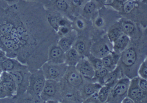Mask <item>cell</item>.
Masks as SVG:
<instances>
[{
	"mask_svg": "<svg viewBox=\"0 0 147 103\" xmlns=\"http://www.w3.org/2000/svg\"><path fill=\"white\" fill-rule=\"evenodd\" d=\"M141 89L143 90H147V81L144 79H141L139 83Z\"/></svg>",
	"mask_w": 147,
	"mask_h": 103,
	"instance_id": "cell-30",
	"label": "cell"
},
{
	"mask_svg": "<svg viewBox=\"0 0 147 103\" xmlns=\"http://www.w3.org/2000/svg\"><path fill=\"white\" fill-rule=\"evenodd\" d=\"M121 102L124 103H134V101H133V99H131V98H126L123 99L122 101H121Z\"/></svg>",
	"mask_w": 147,
	"mask_h": 103,
	"instance_id": "cell-34",
	"label": "cell"
},
{
	"mask_svg": "<svg viewBox=\"0 0 147 103\" xmlns=\"http://www.w3.org/2000/svg\"><path fill=\"white\" fill-rule=\"evenodd\" d=\"M46 80L41 68L31 72L26 94L32 97H40Z\"/></svg>",
	"mask_w": 147,
	"mask_h": 103,
	"instance_id": "cell-3",
	"label": "cell"
},
{
	"mask_svg": "<svg viewBox=\"0 0 147 103\" xmlns=\"http://www.w3.org/2000/svg\"><path fill=\"white\" fill-rule=\"evenodd\" d=\"M129 42V38L124 34H122L112 44L114 52L118 53L125 49Z\"/></svg>",
	"mask_w": 147,
	"mask_h": 103,
	"instance_id": "cell-16",
	"label": "cell"
},
{
	"mask_svg": "<svg viewBox=\"0 0 147 103\" xmlns=\"http://www.w3.org/2000/svg\"><path fill=\"white\" fill-rule=\"evenodd\" d=\"M123 30L127 33L131 34L134 32L135 29L134 24L129 21H124L122 24Z\"/></svg>",
	"mask_w": 147,
	"mask_h": 103,
	"instance_id": "cell-25",
	"label": "cell"
},
{
	"mask_svg": "<svg viewBox=\"0 0 147 103\" xmlns=\"http://www.w3.org/2000/svg\"><path fill=\"white\" fill-rule=\"evenodd\" d=\"M121 28L120 27L114 26L111 28L108 31L107 35L110 41L113 43L117 39L123 34Z\"/></svg>",
	"mask_w": 147,
	"mask_h": 103,
	"instance_id": "cell-21",
	"label": "cell"
},
{
	"mask_svg": "<svg viewBox=\"0 0 147 103\" xmlns=\"http://www.w3.org/2000/svg\"><path fill=\"white\" fill-rule=\"evenodd\" d=\"M9 97L13 96L17 93V86L14 80L1 81Z\"/></svg>",
	"mask_w": 147,
	"mask_h": 103,
	"instance_id": "cell-18",
	"label": "cell"
},
{
	"mask_svg": "<svg viewBox=\"0 0 147 103\" xmlns=\"http://www.w3.org/2000/svg\"><path fill=\"white\" fill-rule=\"evenodd\" d=\"M72 3L74 7H78L81 5L80 0H72Z\"/></svg>",
	"mask_w": 147,
	"mask_h": 103,
	"instance_id": "cell-33",
	"label": "cell"
},
{
	"mask_svg": "<svg viewBox=\"0 0 147 103\" xmlns=\"http://www.w3.org/2000/svg\"><path fill=\"white\" fill-rule=\"evenodd\" d=\"M111 88L108 85H102L97 93L100 103H106L109 96Z\"/></svg>",
	"mask_w": 147,
	"mask_h": 103,
	"instance_id": "cell-19",
	"label": "cell"
},
{
	"mask_svg": "<svg viewBox=\"0 0 147 103\" xmlns=\"http://www.w3.org/2000/svg\"><path fill=\"white\" fill-rule=\"evenodd\" d=\"M28 67L14 58H8L0 62V68L2 71L11 72Z\"/></svg>",
	"mask_w": 147,
	"mask_h": 103,
	"instance_id": "cell-11",
	"label": "cell"
},
{
	"mask_svg": "<svg viewBox=\"0 0 147 103\" xmlns=\"http://www.w3.org/2000/svg\"><path fill=\"white\" fill-rule=\"evenodd\" d=\"M96 1H101V0H96Z\"/></svg>",
	"mask_w": 147,
	"mask_h": 103,
	"instance_id": "cell-38",
	"label": "cell"
},
{
	"mask_svg": "<svg viewBox=\"0 0 147 103\" xmlns=\"http://www.w3.org/2000/svg\"><path fill=\"white\" fill-rule=\"evenodd\" d=\"M96 6L94 3L90 2L87 3L84 7L83 9V13L86 15H91L96 9Z\"/></svg>",
	"mask_w": 147,
	"mask_h": 103,
	"instance_id": "cell-26",
	"label": "cell"
},
{
	"mask_svg": "<svg viewBox=\"0 0 147 103\" xmlns=\"http://www.w3.org/2000/svg\"><path fill=\"white\" fill-rule=\"evenodd\" d=\"M65 52L56 44L49 48L47 54V62L53 64H63L65 63Z\"/></svg>",
	"mask_w": 147,
	"mask_h": 103,
	"instance_id": "cell-9",
	"label": "cell"
},
{
	"mask_svg": "<svg viewBox=\"0 0 147 103\" xmlns=\"http://www.w3.org/2000/svg\"><path fill=\"white\" fill-rule=\"evenodd\" d=\"M60 19H59L57 16L49 14L47 17V21L48 24L52 28L53 30L57 32L59 28V21Z\"/></svg>",
	"mask_w": 147,
	"mask_h": 103,
	"instance_id": "cell-23",
	"label": "cell"
},
{
	"mask_svg": "<svg viewBox=\"0 0 147 103\" xmlns=\"http://www.w3.org/2000/svg\"><path fill=\"white\" fill-rule=\"evenodd\" d=\"M92 40L89 37L78 36L73 47L82 56V58H87L90 54Z\"/></svg>",
	"mask_w": 147,
	"mask_h": 103,
	"instance_id": "cell-8",
	"label": "cell"
},
{
	"mask_svg": "<svg viewBox=\"0 0 147 103\" xmlns=\"http://www.w3.org/2000/svg\"><path fill=\"white\" fill-rule=\"evenodd\" d=\"M57 8L61 11L66 12L68 9V5L65 0H57L56 2Z\"/></svg>",
	"mask_w": 147,
	"mask_h": 103,
	"instance_id": "cell-27",
	"label": "cell"
},
{
	"mask_svg": "<svg viewBox=\"0 0 147 103\" xmlns=\"http://www.w3.org/2000/svg\"><path fill=\"white\" fill-rule=\"evenodd\" d=\"M68 67L65 63L53 64L46 61L41 68L46 79L60 82L64 76Z\"/></svg>",
	"mask_w": 147,
	"mask_h": 103,
	"instance_id": "cell-4",
	"label": "cell"
},
{
	"mask_svg": "<svg viewBox=\"0 0 147 103\" xmlns=\"http://www.w3.org/2000/svg\"><path fill=\"white\" fill-rule=\"evenodd\" d=\"M139 1H142V0H139Z\"/></svg>",
	"mask_w": 147,
	"mask_h": 103,
	"instance_id": "cell-39",
	"label": "cell"
},
{
	"mask_svg": "<svg viewBox=\"0 0 147 103\" xmlns=\"http://www.w3.org/2000/svg\"><path fill=\"white\" fill-rule=\"evenodd\" d=\"M2 72V71L1 69L0 68V76H1V73Z\"/></svg>",
	"mask_w": 147,
	"mask_h": 103,
	"instance_id": "cell-37",
	"label": "cell"
},
{
	"mask_svg": "<svg viewBox=\"0 0 147 103\" xmlns=\"http://www.w3.org/2000/svg\"><path fill=\"white\" fill-rule=\"evenodd\" d=\"M3 1L9 5H12L18 3L20 0H3Z\"/></svg>",
	"mask_w": 147,
	"mask_h": 103,
	"instance_id": "cell-32",
	"label": "cell"
},
{
	"mask_svg": "<svg viewBox=\"0 0 147 103\" xmlns=\"http://www.w3.org/2000/svg\"><path fill=\"white\" fill-rule=\"evenodd\" d=\"M109 71L103 67L98 70L95 71V76L93 79V82L98 83L102 85H103L104 79L109 73Z\"/></svg>",
	"mask_w": 147,
	"mask_h": 103,
	"instance_id": "cell-20",
	"label": "cell"
},
{
	"mask_svg": "<svg viewBox=\"0 0 147 103\" xmlns=\"http://www.w3.org/2000/svg\"><path fill=\"white\" fill-rule=\"evenodd\" d=\"M128 83L127 79L118 80L111 88L110 93L106 103L119 102L128 90Z\"/></svg>",
	"mask_w": 147,
	"mask_h": 103,
	"instance_id": "cell-6",
	"label": "cell"
},
{
	"mask_svg": "<svg viewBox=\"0 0 147 103\" xmlns=\"http://www.w3.org/2000/svg\"><path fill=\"white\" fill-rule=\"evenodd\" d=\"M6 97H7V96L3 88V85L0 80V98H4Z\"/></svg>",
	"mask_w": 147,
	"mask_h": 103,
	"instance_id": "cell-29",
	"label": "cell"
},
{
	"mask_svg": "<svg viewBox=\"0 0 147 103\" xmlns=\"http://www.w3.org/2000/svg\"><path fill=\"white\" fill-rule=\"evenodd\" d=\"M78 35L76 32L71 31L69 34L60 38L58 44L65 52L73 47Z\"/></svg>",
	"mask_w": 147,
	"mask_h": 103,
	"instance_id": "cell-12",
	"label": "cell"
},
{
	"mask_svg": "<svg viewBox=\"0 0 147 103\" xmlns=\"http://www.w3.org/2000/svg\"><path fill=\"white\" fill-rule=\"evenodd\" d=\"M143 90L141 88H135L132 89L130 92V97L134 100H140L143 96Z\"/></svg>",
	"mask_w": 147,
	"mask_h": 103,
	"instance_id": "cell-24",
	"label": "cell"
},
{
	"mask_svg": "<svg viewBox=\"0 0 147 103\" xmlns=\"http://www.w3.org/2000/svg\"><path fill=\"white\" fill-rule=\"evenodd\" d=\"M119 70L118 68L115 69L109 72L107 76L104 79L103 85H108L112 88L117 82L119 77Z\"/></svg>",
	"mask_w": 147,
	"mask_h": 103,
	"instance_id": "cell-17",
	"label": "cell"
},
{
	"mask_svg": "<svg viewBox=\"0 0 147 103\" xmlns=\"http://www.w3.org/2000/svg\"><path fill=\"white\" fill-rule=\"evenodd\" d=\"M118 53L112 52L109 54L102 59L103 66L109 70V71H113L115 68V64L118 58Z\"/></svg>",
	"mask_w": 147,
	"mask_h": 103,
	"instance_id": "cell-15",
	"label": "cell"
},
{
	"mask_svg": "<svg viewBox=\"0 0 147 103\" xmlns=\"http://www.w3.org/2000/svg\"><path fill=\"white\" fill-rule=\"evenodd\" d=\"M40 97L44 103H62L63 98L60 82L47 79Z\"/></svg>",
	"mask_w": 147,
	"mask_h": 103,
	"instance_id": "cell-2",
	"label": "cell"
},
{
	"mask_svg": "<svg viewBox=\"0 0 147 103\" xmlns=\"http://www.w3.org/2000/svg\"><path fill=\"white\" fill-rule=\"evenodd\" d=\"M112 44L105 34L92 41L90 53L95 57L102 59L112 52Z\"/></svg>",
	"mask_w": 147,
	"mask_h": 103,
	"instance_id": "cell-5",
	"label": "cell"
},
{
	"mask_svg": "<svg viewBox=\"0 0 147 103\" xmlns=\"http://www.w3.org/2000/svg\"><path fill=\"white\" fill-rule=\"evenodd\" d=\"M82 57L73 47L65 52V63L68 66H76Z\"/></svg>",
	"mask_w": 147,
	"mask_h": 103,
	"instance_id": "cell-13",
	"label": "cell"
},
{
	"mask_svg": "<svg viewBox=\"0 0 147 103\" xmlns=\"http://www.w3.org/2000/svg\"><path fill=\"white\" fill-rule=\"evenodd\" d=\"M142 2H143L145 3H147V0H142Z\"/></svg>",
	"mask_w": 147,
	"mask_h": 103,
	"instance_id": "cell-36",
	"label": "cell"
},
{
	"mask_svg": "<svg viewBox=\"0 0 147 103\" xmlns=\"http://www.w3.org/2000/svg\"><path fill=\"white\" fill-rule=\"evenodd\" d=\"M7 58L5 51L0 49V62L4 60V59Z\"/></svg>",
	"mask_w": 147,
	"mask_h": 103,
	"instance_id": "cell-31",
	"label": "cell"
},
{
	"mask_svg": "<svg viewBox=\"0 0 147 103\" xmlns=\"http://www.w3.org/2000/svg\"><path fill=\"white\" fill-rule=\"evenodd\" d=\"M98 92L95 93L86 99L84 103H100L98 97Z\"/></svg>",
	"mask_w": 147,
	"mask_h": 103,
	"instance_id": "cell-28",
	"label": "cell"
},
{
	"mask_svg": "<svg viewBox=\"0 0 147 103\" xmlns=\"http://www.w3.org/2000/svg\"><path fill=\"white\" fill-rule=\"evenodd\" d=\"M86 58L90 61L95 71L98 70L103 67L102 59L95 57L91 54Z\"/></svg>",
	"mask_w": 147,
	"mask_h": 103,
	"instance_id": "cell-22",
	"label": "cell"
},
{
	"mask_svg": "<svg viewBox=\"0 0 147 103\" xmlns=\"http://www.w3.org/2000/svg\"><path fill=\"white\" fill-rule=\"evenodd\" d=\"M100 84L96 82L86 81L80 91V96L83 101L96 93L102 87Z\"/></svg>",
	"mask_w": 147,
	"mask_h": 103,
	"instance_id": "cell-10",
	"label": "cell"
},
{
	"mask_svg": "<svg viewBox=\"0 0 147 103\" xmlns=\"http://www.w3.org/2000/svg\"><path fill=\"white\" fill-rule=\"evenodd\" d=\"M85 81L75 66H68L64 76L60 81L62 103H83L80 91Z\"/></svg>",
	"mask_w": 147,
	"mask_h": 103,
	"instance_id": "cell-1",
	"label": "cell"
},
{
	"mask_svg": "<svg viewBox=\"0 0 147 103\" xmlns=\"http://www.w3.org/2000/svg\"><path fill=\"white\" fill-rule=\"evenodd\" d=\"M136 54L135 50L132 49H128L122 54L121 62L126 66H131L136 61Z\"/></svg>",
	"mask_w": 147,
	"mask_h": 103,
	"instance_id": "cell-14",
	"label": "cell"
},
{
	"mask_svg": "<svg viewBox=\"0 0 147 103\" xmlns=\"http://www.w3.org/2000/svg\"><path fill=\"white\" fill-rule=\"evenodd\" d=\"M142 72H143V75H144L145 77H147V67H145L143 68Z\"/></svg>",
	"mask_w": 147,
	"mask_h": 103,
	"instance_id": "cell-35",
	"label": "cell"
},
{
	"mask_svg": "<svg viewBox=\"0 0 147 103\" xmlns=\"http://www.w3.org/2000/svg\"><path fill=\"white\" fill-rule=\"evenodd\" d=\"M0 1H1V0H0Z\"/></svg>",
	"mask_w": 147,
	"mask_h": 103,
	"instance_id": "cell-40",
	"label": "cell"
},
{
	"mask_svg": "<svg viewBox=\"0 0 147 103\" xmlns=\"http://www.w3.org/2000/svg\"><path fill=\"white\" fill-rule=\"evenodd\" d=\"M75 67L86 81L93 82L95 70L87 58H82Z\"/></svg>",
	"mask_w": 147,
	"mask_h": 103,
	"instance_id": "cell-7",
	"label": "cell"
}]
</instances>
